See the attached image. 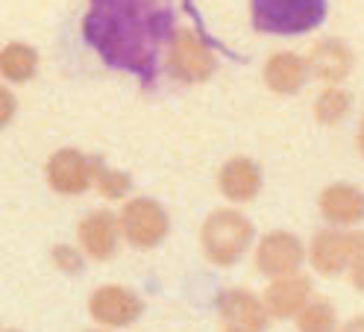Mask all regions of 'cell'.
Masks as SVG:
<instances>
[{
    "instance_id": "cell-13",
    "label": "cell",
    "mask_w": 364,
    "mask_h": 332,
    "mask_svg": "<svg viewBox=\"0 0 364 332\" xmlns=\"http://www.w3.org/2000/svg\"><path fill=\"white\" fill-rule=\"evenodd\" d=\"M309 294V282L306 279H285L279 282L277 289L270 294V303L277 312H291V309H297Z\"/></svg>"
},
{
    "instance_id": "cell-2",
    "label": "cell",
    "mask_w": 364,
    "mask_h": 332,
    "mask_svg": "<svg viewBox=\"0 0 364 332\" xmlns=\"http://www.w3.org/2000/svg\"><path fill=\"white\" fill-rule=\"evenodd\" d=\"M253 27L270 36H297L323 24L326 0H250Z\"/></svg>"
},
{
    "instance_id": "cell-1",
    "label": "cell",
    "mask_w": 364,
    "mask_h": 332,
    "mask_svg": "<svg viewBox=\"0 0 364 332\" xmlns=\"http://www.w3.org/2000/svg\"><path fill=\"white\" fill-rule=\"evenodd\" d=\"M82 33L109 68L153 85L173 36V9L168 0H88Z\"/></svg>"
},
{
    "instance_id": "cell-10",
    "label": "cell",
    "mask_w": 364,
    "mask_h": 332,
    "mask_svg": "<svg viewBox=\"0 0 364 332\" xmlns=\"http://www.w3.org/2000/svg\"><path fill=\"white\" fill-rule=\"evenodd\" d=\"M36 71H38V53H36V48H30V44L12 41L0 50V74L6 80L24 82V80H33Z\"/></svg>"
},
{
    "instance_id": "cell-12",
    "label": "cell",
    "mask_w": 364,
    "mask_h": 332,
    "mask_svg": "<svg viewBox=\"0 0 364 332\" xmlns=\"http://www.w3.org/2000/svg\"><path fill=\"white\" fill-rule=\"evenodd\" d=\"M223 186L226 191H230L232 197H250L256 188H259V171L253 162H247V159H235L230 162V168H226V176H223Z\"/></svg>"
},
{
    "instance_id": "cell-5",
    "label": "cell",
    "mask_w": 364,
    "mask_h": 332,
    "mask_svg": "<svg viewBox=\"0 0 364 332\" xmlns=\"http://www.w3.org/2000/svg\"><path fill=\"white\" fill-rule=\"evenodd\" d=\"M306 65H309V71L317 80L335 85L353 71V50L338 38H323V41H317L311 48Z\"/></svg>"
},
{
    "instance_id": "cell-8",
    "label": "cell",
    "mask_w": 364,
    "mask_h": 332,
    "mask_svg": "<svg viewBox=\"0 0 364 332\" xmlns=\"http://www.w3.org/2000/svg\"><path fill=\"white\" fill-rule=\"evenodd\" d=\"M250 238V227L238 215H218L209 227V241H212V253L220 262H230L241 253L244 241Z\"/></svg>"
},
{
    "instance_id": "cell-18",
    "label": "cell",
    "mask_w": 364,
    "mask_h": 332,
    "mask_svg": "<svg viewBox=\"0 0 364 332\" xmlns=\"http://www.w3.org/2000/svg\"><path fill=\"white\" fill-rule=\"evenodd\" d=\"M355 141H358V153L364 156V118L358 121V136H355Z\"/></svg>"
},
{
    "instance_id": "cell-9",
    "label": "cell",
    "mask_w": 364,
    "mask_h": 332,
    "mask_svg": "<svg viewBox=\"0 0 364 332\" xmlns=\"http://www.w3.org/2000/svg\"><path fill=\"white\" fill-rule=\"evenodd\" d=\"M300 262V245L297 238H291L288 232H273L264 238V245L259 250V264L270 274H282L297 268Z\"/></svg>"
},
{
    "instance_id": "cell-17",
    "label": "cell",
    "mask_w": 364,
    "mask_h": 332,
    "mask_svg": "<svg viewBox=\"0 0 364 332\" xmlns=\"http://www.w3.org/2000/svg\"><path fill=\"white\" fill-rule=\"evenodd\" d=\"M341 332H364V315H355L353 321H347Z\"/></svg>"
},
{
    "instance_id": "cell-6",
    "label": "cell",
    "mask_w": 364,
    "mask_h": 332,
    "mask_svg": "<svg viewBox=\"0 0 364 332\" xmlns=\"http://www.w3.org/2000/svg\"><path fill=\"white\" fill-rule=\"evenodd\" d=\"M321 209L332 224L353 227L358 220H364V191L355 186H347V183L329 186L321 197Z\"/></svg>"
},
{
    "instance_id": "cell-15",
    "label": "cell",
    "mask_w": 364,
    "mask_h": 332,
    "mask_svg": "<svg viewBox=\"0 0 364 332\" xmlns=\"http://www.w3.org/2000/svg\"><path fill=\"white\" fill-rule=\"evenodd\" d=\"M350 279H353V285L358 291H364V245L358 247V253H355V259L350 264Z\"/></svg>"
},
{
    "instance_id": "cell-14",
    "label": "cell",
    "mask_w": 364,
    "mask_h": 332,
    "mask_svg": "<svg viewBox=\"0 0 364 332\" xmlns=\"http://www.w3.org/2000/svg\"><path fill=\"white\" fill-rule=\"evenodd\" d=\"M303 332H332L335 326V312H332V306L326 300H317L306 309V315H303Z\"/></svg>"
},
{
    "instance_id": "cell-16",
    "label": "cell",
    "mask_w": 364,
    "mask_h": 332,
    "mask_svg": "<svg viewBox=\"0 0 364 332\" xmlns=\"http://www.w3.org/2000/svg\"><path fill=\"white\" fill-rule=\"evenodd\" d=\"M12 109H15V100H12V95L6 92L4 85H0V124H4V121H9Z\"/></svg>"
},
{
    "instance_id": "cell-3",
    "label": "cell",
    "mask_w": 364,
    "mask_h": 332,
    "mask_svg": "<svg viewBox=\"0 0 364 332\" xmlns=\"http://www.w3.org/2000/svg\"><path fill=\"white\" fill-rule=\"evenodd\" d=\"M218 68L215 53L194 30H173L168 44V71L182 82H203Z\"/></svg>"
},
{
    "instance_id": "cell-7",
    "label": "cell",
    "mask_w": 364,
    "mask_h": 332,
    "mask_svg": "<svg viewBox=\"0 0 364 332\" xmlns=\"http://www.w3.org/2000/svg\"><path fill=\"white\" fill-rule=\"evenodd\" d=\"M306 74H309L306 59L291 50H279L264 62V82H267V88H273V92H279V95L300 92L306 82Z\"/></svg>"
},
{
    "instance_id": "cell-11",
    "label": "cell",
    "mask_w": 364,
    "mask_h": 332,
    "mask_svg": "<svg viewBox=\"0 0 364 332\" xmlns=\"http://www.w3.org/2000/svg\"><path fill=\"white\" fill-rule=\"evenodd\" d=\"M350 106H353V97L344 92V88L329 85L326 92H321V97L314 100V115L321 124H338L350 112Z\"/></svg>"
},
{
    "instance_id": "cell-4",
    "label": "cell",
    "mask_w": 364,
    "mask_h": 332,
    "mask_svg": "<svg viewBox=\"0 0 364 332\" xmlns=\"http://www.w3.org/2000/svg\"><path fill=\"white\" fill-rule=\"evenodd\" d=\"M364 245L361 232H338V230H326L314 238L311 247V259L323 274H341L344 268H350L358 247Z\"/></svg>"
}]
</instances>
